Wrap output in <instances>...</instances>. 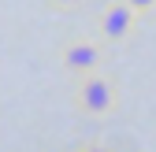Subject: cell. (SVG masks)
Masks as SVG:
<instances>
[{
	"instance_id": "cell-1",
	"label": "cell",
	"mask_w": 156,
	"mask_h": 152,
	"mask_svg": "<svg viewBox=\"0 0 156 152\" xmlns=\"http://www.w3.org/2000/svg\"><path fill=\"white\" fill-rule=\"evenodd\" d=\"M115 108H119V85L104 71H89V74L74 78V111L78 115L101 119V115H112Z\"/></svg>"
},
{
	"instance_id": "cell-5",
	"label": "cell",
	"mask_w": 156,
	"mask_h": 152,
	"mask_svg": "<svg viewBox=\"0 0 156 152\" xmlns=\"http://www.w3.org/2000/svg\"><path fill=\"white\" fill-rule=\"evenodd\" d=\"M78 152H112V148H108V145H97V141H93V145H82Z\"/></svg>"
},
{
	"instance_id": "cell-7",
	"label": "cell",
	"mask_w": 156,
	"mask_h": 152,
	"mask_svg": "<svg viewBox=\"0 0 156 152\" xmlns=\"http://www.w3.org/2000/svg\"><path fill=\"white\" fill-rule=\"evenodd\" d=\"M74 152H78V148H74Z\"/></svg>"
},
{
	"instance_id": "cell-2",
	"label": "cell",
	"mask_w": 156,
	"mask_h": 152,
	"mask_svg": "<svg viewBox=\"0 0 156 152\" xmlns=\"http://www.w3.org/2000/svg\"><path fill=\"white\" fill-rule=\"evenodd\" d=\"M134 26H138V15L126 8V0H115V4H108L97 15V37H101V45H123L134 33Z\"/></svg>"
},
{
	"instance_id": "cell-4",
	"label": "cell",
	"mask_w": 156,
	"mask_h": 152,
	"mask_svg": "<svg viewBox=\"0 0 156 152\" xmlns=\"http://www.w3.org/2000/svg\"><path fill=\"white\" fill-rule=\"evenodd\" d=\"M126 8L141 19V15H152V11H156V0H126Z\"/></svg>"
},
{
	"instance_id": "cell-6",
	"label": "cell",
	"mask_w": 156,
	"mask_h": 152,
	"mask_svg": "<svg viewBox=\"0 0 156 152\" xmlns=\"http://www.w3.org/2000/svg\"><path fill=\"white\" fill-rule=\"evenodd\" d=\"M52 4H60V8H71V4H78V0H52Z\"/></svg>"
},
{
	"instance_id": "cell-3",
	"label": "cell",
	"mask_w": 156,
	"mask_h": 152,
	"mask_svg": "<svg viewBox=\"0 0 156 152\" xmlns=\"http://www.w3.org/2000/svg\"><path fill=\"white\" fill-rule=\"evenodd\" d=\"M63 71L71 74V78H78V74H89V71H101L104 63V45L101 41H71L60 56Z\"/></svg>"
}]
</instances>
